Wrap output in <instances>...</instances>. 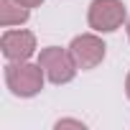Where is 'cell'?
Instances as JSON below:
<instances>
[{"label": "cell", "mask_w": 130, "mask_h": 130, "mask_svg": "<svg viewBox=\"0 0 130 130\" xmlns=\"http://www.w3.org/2000/svg\"><path fill=\"white\" fill-rule=\"evenodd\" d=\"M43 67L28 61H10L5 67V84L15 97H33L43 89Z\"/></svg>", "instance_id": "cell-1"}, {"label": "cell", "mask_w": 130, "mask_h": 130, "mask_svg": "<svg viewBox=\"0 0 130 130\" xmlns=\"http://www.w3.org/2000/svg\"><path fill=\"white\" fill-rule=\"evenodd\" d=\"M38 64L43 67L46 77H48L54 84H67V82H72L74 74H77V69H79L77 61L72 59V54L64 51V48H59V46H46V48L41 51V56H38Z\"/></svg>", "instance_id": "cell-2"}, {"label": "cell", "mask_w": 130, "mask_h": 130, "mask_svg": "<svg viewBox=\"0 0 130 130\" xmlns=\"http://www.w3.org/2000/svg\"><path fill=\"white\" fill-rule=\"evenodd\" d=\"M87 21L100 33L117 31L122 26V21H125V5H122V0H94V3L89 5Z\"/></svg>", "instance_id": "cell-3"}, {"label": "cell", "mask_w": 130, "mask_h": 130, "mask_svg": "<svg viewBox=\"0 0 130 130\" xmlns=\"http://www.w3.org/2000/svg\"><path fill=\"white\" fill-rule=\"evenodd\" d=\"M105 41L94 33H82L69 43V54L77 61L79 69H94L97 64H102L105 59Z\"/></svg>", "instance_id": "cell-4"}, {"label": "cell", "mask_w": 130, "mask_h": 130, "mask_svg": "<svg viewBox=\"0 0 130 130\" xmlns=\"http://www.w3.org/2000/svg\"><path fill=\"white\" fill-rule=\"evenodd\" d=\"M0 46H3V54L8 61H28V56L36 51V36L23 28L5 31L0 38Z\"/></svg>", "instance_id": "cell-5"}, {"label": "cell", "mask_w": 130, "mask_h": 130, "mask_svg": "<svg viewBox=\"0 0 130 130\" xmlns=\"http://www.w3.org/2000/svg\"><path fill=\"white\" fill-rule=\"evenodd\" d=\"M28 10L23 3H18V0H0V23H3L5 28L8 26H21L28 21Z\"/></svg>", "instance_id": "cell-6"}, {"label": "cell", "mask_w": 130, "mask_h": 130, "mask_svg": "<svg viewBox=\"0 0 130 130\" xmlns=\"http://www.w3.org/2000/svg\"><path fill=\"white\" fill-rule=\"evenodd\" d=\"M56 127H59V130H61V127H77V130H84V122H82V120H59Z\"/></svg>", "instance_id": "cell-7"}, {"label": "cell", "mask_w": 130, "mask_h": 130, "mask_svg": "<svg viewBox=\"0 0 130 130\" xmlns=\"http://www.w3.org/2000/svg\"><path fill=\"white\" fill-rule=\"evenodd\" d=\"M18 3H23L26 8H36V5H41L43 0H18Z\"/></svg>", "instance_id": "cell-8"}, {"label": "cell", "mask_w": 130, "mask_h": 130, "mask_svg": "<svg viewBox=\"0 0 130 130\" xmlns=\"http://www.w3.org/2000/svg\"><path fill=\"white\" fill-rule=\"evenodd\" d=\"M125 92H127V97H130V74H127V79H125Z\"/></svg>", "instance_id": "cell-9"}, {"label": "cell", "mask_w": 130, "mask_h": 130, "mask_svg": "<svg viewBox=\"0 0 130 130\" xmlns=\"http://www.w3.org/2000/svg\"><path fill=\"white\" fill-rule=\"evenodd\" d=\"M127 38H130V21H127Z\"/></svg>", "instance_id": "cell-10"}]
</instances>
